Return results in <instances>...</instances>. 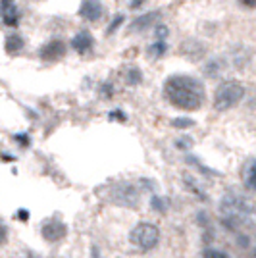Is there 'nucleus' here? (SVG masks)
I'll return each mask as SVG.
<instances>
[{"instance_id":"f257e3e1","label":"nucleus","mask_w":256,"mask_h":258,"mask_svg":"<svg viewBox=\"0 0 256 258\" xmlns=\"http://www.w3.org/2000/svg\"><path fill=\"white\" fill-rule=\"evenodd\" d=\"M164 97L168 98L171 106L195 112L203 106L204 87L199 79L189 76H171L164 85Z\"/></svg>"},{"instance_id":"f03ea898","label":"nucleus","mask_w":256,"mask_h":258,"mask_svg":"<svg viewBox=\"0 0 256 258\" xmlns=\"http://www.w3.org/2000/svg\"><path fill=\"white\" fill-rule=\"evenodd\" d=\"M243 97H245V89L239 81H224L214 93V108L218 112H225L237 106Z\"/></svg>"},{"instance_id":"7ed1b4c3","label":"nucleus","mask_w":256,"mask_h":258,"mask_svg":"<svg viewBox=\"0 0 256 258\" xmlns=\"http://www.w3.org/2000/svg\"><path fill=\"white\" fill-rule=\"evenodd\" d=\"M129 241L133 243V247L139 250H150L158 245L160 241V229L150 224V222H141L133 227V231L129 233Z\"/></svg>"},{"instance_id":"20e7f679","label":"nucleus","mask_w":256,"mask_h":258,"mask_svg":"<svg viewBox=\"0 0 256 258\" xmlns=\"http://www.w3.org/2000/svg\"><path fill=\"white\" fill-rule=\"evenodd\" d=\"M0 20L8 27H18L20 10H18L16 0H0Z\"/></svg>"},{"instance_id":"39448f33","label":"nucleus","mask_w":256,"mask_h":258,"mask_svg":"<svg viewBox=\"0 0 256 258\" xmlns=\"http://www.w3.org/2000/svg\"><path fill=\"white\" fill-rule=\"evenodd\" d=\"M64 54H66V44L62 43L60 39L48 41V43L39 50V56H41V60H44V62H56V60H60Z\"/></svg>"},{"instance_id":"423d86ee","label":"nucleus","mask_w":256,"mask_h":258,"mask_svg":"<svg viewBox=\"0 0 256 258\" xmlns=\"http://www.w3.org/2000/svg\"><path fill=\"white\" fill-rule=\"evenodd\" d=\"M79 16L83 20H89V22H98L100 16H102V6L98 0H85L79 8Z\"/></svg>"},{"instance_id":"0eeeda50","label":"nucleus","mask_w":256,"mask_h":258,"mask_svg":"<svg viewBox=\"0 0 256 258\" xmlns=\"http://www.w3.org/2000/svg\"><path fill=\"white\" fill-rule=\"evenodd\" d=\"M66 235V227L58 222H50V224H44L43 226V237L46 241H58Z\"/></svg>"},{"instance_id":"6e6552de","label":"nucleus","mask_w":256,"mask_h":258,"mask_svg":"<svg viewBox=\"0 0 256 258\" xmlns=\"http://www.w3.org/2000/svg\"><path fill=\"white\" fill-rule=\"evenodd\" d=\"M91 46H93V37H91V33L81 31L79 35H75L74 39H72V48L77 50V52L85 54Z\"/></svg>"},{"instance_id":"1a4fd4ad","label":"nucleus","mask_w":256,"mask_h":258,"mask_svg":"<svg viewBox=\"0 0 256 258\" xmlns=\"http://www.w3.org/2000/svg\"><path fill=\"white\" fill-rule=\"evenodd\" d=\"M243 179L250 191H256V160L248 162L243 170Z\"/></svg>"},{"instance_id":"9d476101","label":"nucleus","mask_w":256,"mask_h":258,"mask_svg":"<svg viewBox=\"0 0 256 258\" xmlns=\"http://www.w3.org/2000/svg\"><path fill=\"white\" fill-rule=\"evenodd\" d=\"M4 48L8 54H18L22 52L23 48V39L20 35H8L6 37V43H4Z\"/></svg>"},{"instance_id":"9b49d317","label":"nucleus","mask_w":256,"mask_h":258,"mask_svg":"<svg viewBox=\"0 0 256 258\" xmlns=\"http://www.w3.org/2000/svg\"><path fill=\"white\" fill-rule=\"evenodd\" d=\"M154 20H158V12H150V14H147V16H141L139 20H135V22L131 23V31H141V29H145V27L152 25Z\"/></svg>"},{"instance_id":"f8f14e48","label":"nucleus","mask_w":256,"mask_h":258,"mask_svg":"<svg viewBox=\"0 0 256 258\" xmlns=\"http://www.w3.org/2000/svg\"><path fill=\"white\" fill-rule=\"evenodd\" d=\"M141 81V72L137 70V68H133L131 72H129V76H127V83L129 85H137Z\"/></svg>"},{"instance_id":"ddd939ff","label":"nucleus","mask_w":256,"mask_h":258,"mask_svg":"<svg viewBox=\"0 0 256 258\" xmlns=\"http://www.w3.org/2000/svg\"><path fill=\"white\" fill-rule=\"evenodd\" d=\"M204 258H229L225 252H222V250H214V248H210V250H206L204 252Z\"/></svg>"},{"instance_id":"4468645a","label":"nucleus","mask_w":256,"mask_h":258,"mask_svg":"<svg viewBox=\"0 0 256 258\" xmlns=\"http://www.w3.org/2000/svg\"><path fill=\"white\" fill-rule=\"evenodd\" d=\"M6 239H8V229L0 224V245H4V243H6Z\"/></svg>"},{"instance_id":"2eb2a0df","label":"nucleus","mask_w":256,"mask_h":258,"mask_svg":"<svg viewBox=\"0 0 256 258\" xmlns=\"http://www.w3.org/2000/svg\"><path fill=\"white\" fill-rule=\"evenodd\" d=\"M121 22H123V16H117L116 20H114V23H112V27L108 29V33H112V31H114V29H116V27H117V25H119V23H121Z\"/></svg>"},{"instance_id":"dca6fc26","label":"nucleus","mask_w":256,"mask_h":258,"mask_svg":"<svg viewBox=\"0 0 256 258\" xmlns=\"http://www.w3.org/2000/svg\"><path fill=\"white\" fill-rule=\"evenodd\" d=\"M241 4H243V6H246V8H254L256 0H241Z\"/></svg>"}]
</instances>
